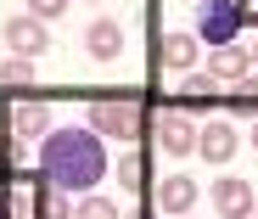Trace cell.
I'll list each match as a JSON object with an SVG mask.
<instances>
[{"mask_svg":"<svg viewBox=\"0 0 258 219\" xmlns=\"http://www.w3.org/2000/svg\"><path fill=\"white\" fill-rule=\"evenodd\" d=\"M39 174H45V186L68 191V197H84L96 191V180H107V146L90 124H51L45 135H39Z\"/></svg>","mask_w":258,"mask_h":219,"instance_id":"1","label":"cell"},{"mask_svg":"<svg viewBox=\"0 0 258 219\" xmlns=\"http://www.w3.org/2000/svg\"><path fill=\"white\" fill-rule=\"evenodd\" d=\"M247 28V6L241 0H197V45H236Z\"/></svg>","mask_w":258,"mask_h":219,"instance_id":"2","label":"cell"},{"mask_svg":"<svg viewBox=\"0 0 258 219\" xmlns=\"http://www.w3.org/2000/svg\"><path fill=\"white\" fill-rule=\"evenodd\" d=\"M90 129L96 135H112V141H135L141 129H146V113L135 101H90Z\"/></svg>","mask_w":258,"mask_h":219,"instance_id":"3","label":"cell"},{"mask_svg":"<svg viewBox=\"0 0 258 219\" xmlns=\"http://www.w3.org/2000/svg\"><path fill=\"white\" fill-rule=\"evenodd\" d=\"M157 146L168 152V157H191L197 152V118L191 113H157Z\"/></svg>","mask_w":258,"mask_h":219,"instance_id":"4","label":"cell"},{"mask_svg":"<svg viewBox=\"0 0 258 219\" xmlns=\"http://www.w3.org/2000/svg\"><path fill=\"white\" fill-rule=\"evenodd\" d=\"M236 146H241V135H236L230 118H208V124H197V152H202V163H230Z\"/></svg>","mask_w":258,"mask_h":219,"instance_id":"5","label":"cell"},{"mask_svg":"<svg viewBox=\"0 0 258 219\" xmlns=\"http://www.w3.org/2000/svg\"><path fill=\"white\" fill-rule=\"evenodd\" d=\"M208 197H213V213L219 219H247L252 213V186L241 180V174H219Z\"/></svg>","mask_w":258,"mask_h":219,"instance_id":"6","label":"cell"},{"mask_svg":"<svg viewBox=\"0 0 258 219\" xmlns=\"http://www.w3.org/2000/svg\"><path fill=\"white\" fill-rule=\"evenodd\" d=\"M0 39H6V45H12V57H28V62H34L39 51L51 45L45 23H39V17H28V12H23V17H12V23H6V34H0Z\"/></svg>","mask_w":258,"mask_h":219,"instance_id":"7","label":"cell"},{"mask_svg":"<svg viewBox=\"0 0 258 219\" xmlns=\"http://www.w3.org/2000/svg\"><path fill=\"white\" fill-rule=\"evenodd\" d=\"M219 101H225V90H219V79H213L208 68L202 73H180V113H208Z\"/></svg>","mask_w":258,"mask_h":219,"instance_id":"8","label":"cell"},{"mask_svg":"<svg viewBox=\"0 0 258 219\" xmlns=\"http://www.w3.org/2000/svg\"><path fill=\"white\" fill-rule=\"evenodd\" d=\"M197 197H202V186L191 180V174H168V180H157V213H191L197 208Z\"/></svg>","mask_w":258,"mask_h":219,"instance_id":"9","label":"cell"},{"mask_svg":"<svg viewBox=\"0 0 258 219\" xmlns=\"http://www.w3.org/2000/svg\"><path fill=\"white\" fill-rule=\"evenodd\" d=\"M84 51H90L96 62H118V51H123V28H118L112 17H96L90 28H84Z\"/></svg>","mask_w":258,"mask_h":219,"instance_id":"10","label":"cell"},{"mask_svg":"<svg viewBox=\"0 0 258 219\" xmlns=\"http://www.w3.org/2000/svg\"><path fill=\"white\" fill-rule=\"evenodd\" d=\"M247 68H252L247 62V45H208V73L219 79V84H236Z\"/></svg>","mask_w":258,"mask_h":219,"instance_id":"11","label":"cell"},{"mask_svg":"<svg viewBox=\"0 0 258 219\" xmlns=\"http://www.w3.org/2000/svg\"><path fill=\"white\" fill-rule=\"evenodd\" d=\"M197 34L191 28H174V34H163V68H174V73H191L197 68Z\"/></svg>","mask_w":258,"mask_h":219,"instance_id":"12","label":"cell"},{"mask_svg":"<svg viewBox=\"0 0 258 219\" xmlns=\"http://www.w3.org/2000/svg\"><path fill=\"white\" fill-rule=\"evenodd\" d=\"M12 129H17L23 141H39V135L51 129V107H45V101H17V107H12Z\"/></svg>","mask_w":258,"mask_h":219,"instance_id":"13","label":"cell"},{"mask_svg":"<svg viewBox=\"0 0 258 219\" xmlns=\"http://www.w3.org/2000/svg\"><path fill=\"white\" fill-rule=\"evenodd\" d=\"M225 107H230L236 118H252V113H258V73H241V79H236V90H225Z\"/></svg>","mask_w":258,"mask_h":219,"instance_id":"14","label":"cell"},{"mask_svg":"<svg viewBox=\"0 0 258 219\" xmlns=\"http://www.w3.org/2000/svg\"><path fill=\"white\" fill-rule=\"evenodd\" d=\"M73 219H123V213H118V202H112V197H96V191H84V197L73 202Z\"/></svg>","mask_w":258,"mask_h":219,"instance_id":"15","label":"cell"},{"mask_svg":"<svg viewBox=\"0 0 258 219\" xmlns=\"http://www.w3.org/2000/svg\"><path fill=\"white\" fill-rule=\"evenodd\" d=\"M39 219H73L68 191H56V186H45V191H39Z\"/></svg>","mask_w":258,"mask_h":219,"instance_id":"16","label":"cell"},{"mask_svg":"<svg viewBox=\"0 0 258 219\" xmlns=\"http://www.w3.org/2000/svg\"><path fill=\"white\" fill-rule=\"evenodd\" d=\"M112 174H118V186H129V191H135V186H146V180H141V174H146V157H141V152H123Z\"/></svg>","mask_w":258,"mask_h":219,"instance_id":"17","label":"cell"},{"mask_svg":"<svg viewBox=\"0 0 258 219\" xmlns=\"http://www.w3.org/2000/svg\"><path fill=\"white\" fill-rule=\"evenodd\" d=\"M0 84H34V62L28 57H6L0 62Z\"/></svg>","mask_w":258,"mask_h":219,"instance_id":"18","label":"cell"},{"mask_svg":"<svg viewBox=\"0 0 258 219\" xmlns=\"http://www.w3.org/2000/svg\"><path fill=\"white\" fill-rule=\"evenodd\" d=\"M62 12H68V0H28V17H39V23H51Z\"/></svg>","mask_w":258,"mask_h":219,"instance_id":"19","label":"cell"},{"mask_svg":"<svg viewBox=\"0 0 258 219\" xmlns=\"http://www.w3.org/2000/svg\"><path fill=\"white\" fill-rule=\"evenodd\" d=\"M247 141H252V146H258V113H252V129H247Z\"/></svg>","mask_w":258,"mask_h":219,"instance_id":"20","label":"cell"},{"mask_svg":"<svg viewBox=\"0 0 258 219\" xmlns=\"http://www.w3.org/2000/svg\"><path fill=\"white\" fill-rule=\"evenodd\" d=\"M247 62H252V68H258V39H252V51H247Z\"/></svg>","mask_w":258,"mask_h":219,"instance_id":"21","label":"cell"},{"mask_svg":"<svg viewBox=\"0 0 258 219\" xmlns=\"http://www.w3.org/2000/svg\"><path fill=\"white\" fill-rule=\"evenodd\" d=\"M252 219H258V191H252Z\"/></svg>","mask_w":258,"mask_h":219,"instance_id":"22","label":"cell"},{"mask_svg":"<svg viewBox=\"0 0 258 219\" xmlns=\"http://www.w3.org/2000/svg\"><path fill=\"white\" fill-rule=\"evenodd\" d=\"M180 219H191V213H180Z\"/></svg>","mask_w":258,"mask_h":219,"instance_id":"23","label":"cell"}]
</instances>
